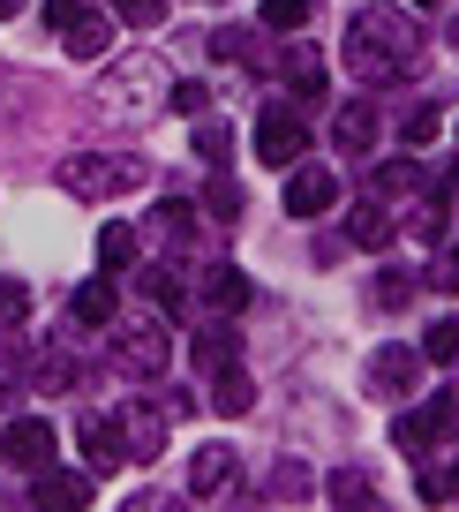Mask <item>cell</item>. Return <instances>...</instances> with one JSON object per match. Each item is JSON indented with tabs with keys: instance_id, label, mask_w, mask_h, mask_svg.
Here are the masks:
<instances>
[{
	"instance_id": "1",
	"label": "cell",
	"mask_w": 459,
	"mask_h": 512,
	"mask_svg": "<svg viewBox=\"0 0 459 512\" xmlns=\"http://www.w3.org/2000/svg\"><path fill=\"white\" fill-rule=\"evenodd\" d=\"M347 68L369 83L384 76H414L422 68V31H414V16H392V8H362L347 31Z\"/></svg>"
},
{
	"instance_id": "2",
	"label": "cell",
	"mask_w": 459,
	"mask_h": 512,
	"mask_svg": "<svg viewBox=\"0 0 459 512\" xmlns=\"http://www.w3.org/2000/svg\"><path fill=\"white\" fill-rule=\"evenodd\" d=\"M136 181H143L136 159H98V151H91V159L76 151V159L61 166V189L68 196H121V189H136Z\"/></svg>"
},
{
	"instance_id": "3",
	"label": "cell",
	"mask_w": 459,
	"mask_h": 512,
	"mask_svg": "<svg viewBox=\"0 0 459 512\" xmlns=\"http://www.w3.org/2000/svg\"><path fill=\"white\" fill-rule=\"evenodd\" d=\"M301 151H309L301 113L294 106H264V121H256V159H264V166H294Z\"/></svg>"
},
{
	"instance_id": "4",
	"label": "cell",
	"mask_w": 459,
	"mask_h": 512,
	"mask_svg": "<svg viewBox=\"0 0 459 512\" xmlns=\"http://www.w3.org/2000/svg\"><path fill=\"white\" fill-rule=\"evenodd\" d=\"M452 392H437V400H429V407H414V415H399L392 422V445L399 452H429V445H444V437H452Z\"/></svg>"
},
{
	"instance_id": "5",
	"label": "cell",
	"mask_w": 459,
	"mask_h": 512,
	"mask_svg": "<svg viewBox=\"0 0 459 512\" xmlns=\"http://www.w3.org/2000/svg\"><path fill=\"white\" fill-rule=\"evenodd\" d=\"M332 204H339L332 166H286V211H294V219H324Z\"/></svg>"
},
{
	"instance_id": "6",
	"label": "cell",
	"mask_w": 459,
	"mask_h": 512,
	"mask_svg": "<svg viewBox=\"0 0 459 512\" xmlns=\"http://www.w3.org/2000/svg\"><path fill=\"white\" fill-rule=\"evenodd\" d=\"M113 362H121V377H159V369L174 362V347H166L159 324H143V332H121V339H113Z\"/></svg>"
},
{
	"instance_id": "7",
	"label": "cell",
	"mask_w": 459,
	"mask_h": 512,
	"mask_svg": "<svg viewBox=\"0 0 459 512\" xmlns=\"http://www.w3.org/2000/svg\"><path fill=\"white\" fill-rule=\"evenodd\" d=\"M0 452H8V467H23V475H46L53 467V422H8V437H0Z\"/></svg>"
},
{
	"instance_id": "8",
	"label": "cell",
	"mask_w": 459,
	"mask_h": 512,
	"mask_svg": "<svg viewBox=\"0 0 459 512\" xmlns=\"http://www.w3.org/2000/svg\"><path fill=\"white\" fill-rule=\"evenodd\" d=\"M83 467L91 475H113V467L128 460V437H121V415H83Z\"/></svg>"
},
{
	"instance_id": "9",
	"label": "cell",
	"mask_w": 459,
	"mask_h": 512,
	"mask_svg": "<svg viewBox=\"0 0 459 512\" xmlns=\"http://www.w3.org/2000/svg\"><path fill=\"white\" fill-rule=\"evenodd\" d=\"M332 144L339 151H369L377 144V106H369V98H347V106L332 113Z\"/></svg>"
},
{
	"instance_id": "10",
	"label": "cell",
	"mask_w": 459,
	"mask_h": 512,
	"mask_svg": "<svg viewBox=\"0 0 459 512\" xmlns=\"http://www.w3.org/2000/svg\"><path fill=\"white\" fill-rule=\"evenodd\" d=\"M279 68H286V83L301 91V106H317V98H324V53L317 46H286Z\"/></svg>"
},
{
	"instance_id": "11",
	"label": "cell",
	"mask_w": 459,
	"mask_h": 512,
	"mask_svg": "<svg viewBox=\"0 0 459 512\" xmlns=\"http://www.w3.org/2000/svg\"><path fill=\"white\" fill-rule=\"evenodd\" d=\"M121 437H128V460H159L166 422L151 415V407H121Z\"/></svg>"
},
{
	"instance_id": "12",
	"label": "cell",
	"mask_w": 459,
	"mask_h": 512,
	"mask_svg": "<svg viewBox=\"0 0 459 512\" xmlns=\"http://www.w3.org/2000/svg\"><path fill=\"white\" fill-rule=\"evenodd\" d=\"M189 490H196V497L234 490V452H226V445H204V452H196V467H189Z\"/></svg>"
},
{
	"instance_id": "13",
	"label": "cell",
	"mask_w": 459,
	"mask_h": 512,
	"mask_svg": "<svg viewBox=\"0 0 459 512\" xmlns=\"http://www.w3.org/2000/svg\"><path fill=\"white\" fill-rule=\"evenodd\" d=\"M91 490H98V475H91V467H83V475H53V467H46V475H38V505H91Z\"/></svg>"
},
{
	"instance_id": "14",
	"label": "cell",
	"mask_w": 459,
	"mask_h": 512,
	"mask_svg": "<svg viewBox=\"0 0 459 512\" xmlns=\"http://www.w3.org/2000/svg\"><path fill=\"white\" fill-rule=\"evenodd\" d=\"M68 317H76L83 332H106V324H113V287H106V279L76 287V294H68Z\"/></svg>"
},
{
	"instance_id": "15",
	"label": "cell",
	"mask_w": 459,
	"mask_h": 512,
	"mask_svg": "<svg viewBox=\"0 0 459 512\" xmlns=\"http://www.w3.org/2000/svg\"><path fill=\"white\" fill-rule=\"evenodd\" d=\"M234 354H241V339L226 332V324H204V332H196V369L219 377V369H234Z\"/></svg>"
},
{
	"instance_id": "16",
	"label": "cell",
	"mask_w": 459,
	"mask_h": 512,
	"mask_svg": "<svg viewBox=\"0 0 459 512\" xmlns=\"http://www.w3.org/2000/svg\"><path fill=\"white\" fill-rule=\"evenodd\" d=\"M347 241H354V249H384V241H392V211H384V196L347 219Z\"/></svg>"
},
{
	"instance_id": "17",
	"label": "cell",
	"mask_w": 459,
	"mask_h": 512,
	"mask_svg": "<svg viewBox=\"0 0 459 512\" xmlns=\"http://www.w3.org/2000/svg\"><path fill=\"white\" fill-rule=\"evenodd\" d=\"M211 407H219V415H249V407H256V384L241 377V369H219V377H211Z\"/></svg>"
},
{
	"instance_id": "18",
	"label": "cell",
	"mask_w": 459,
	"mask_h": 512,
	"mask_svg": "<svg viewBox=\"0 0 459 512\" xmlns=\"http://www.w3.org/2000/svg\"><path fill=\"white\" fill-rule=\"evenodd\" d=\"M204 287H211V302H219L226 309V317H234V309H249V272H234V264H211V279H204Z\"/></svg>"
},
{
	"instance_id": "19",
	"label": "cell",
	"mask_w": 459,
	"mask_h": 512,
	"mask_svg": "<svg viewBox=\"0 0 459 512\" xmlns=\"http://www.w3.org/2000/svg\"><path fill=\"white\" fill-rule=\"evenodd\" d=\"M113 46V31H106V16H91V8H83L76 23H68V53H76V61H98V53Z\"/></svg>"
},
{
	"instance_id": "20",
	"label": "cell",
	"mask_w": 459,
	"mask_h": 512,
	"mask_svg": "<svg viewBox=\"0 0 459 512\" xmlns=\"http://www.w3.org/2000/svg\"><path fill=\"white\" fill-rule=\"evenodd\" d=\"M369 384H377V392H407V384H414V354L407 347H384L377 362H369Z\"/></svg>"
},
{
	"instance_id": "21",
	"label": "cell",
	"mask_w": 459,
	"mask_h": 512,
	"mask_svg": "<svg viewBox=\"0 0 459 512\" xmlns=\"http://www.w3.org/2000/svg\"><path fill=\"white\" fill-rule=\"evenodd\" d=\"M128 264H136V234H128V226H106V234H98V272H128Z\"/></svg>"
},
{
	"instance_id": "22",
	"label": "cell",
	"mask_w": 459,
	"mask_h": 512,
	"mask_svg": "<svg viewBox=\"0 0 459 512\" xmlns=\"http://www.w3.org/2000/svg\"><path fill=\"white\" fill-rule=\"evenodd\" d=\"M143 287H151V302H159L166 317H174V309L189 302V287H181V272H174V264H159V272H143Z\"/></svg>"
},
{
	"instance_id": "23",
	"label": "cell",
	"mask_w": 459,
	"mask_h": 512,
	"mask_svg": "<svg viewBox=\"0 0 459 512\" xmlns=\"http://www.w3.org/2000/svg\"><path fill=\"white\" fill-rule=\"evenodd\" d=\"M317 16V0H264V31H301Z\"/></svg>"
},
{
	"instance_id": "24",
	"label": "cell",
	"mask_w": 459,
	"mask_h": 512,
	"mask_svg": "<svg viewBox=\"0 0 459 512\" xmlns=\"http://www.w3.org/2000/svg\"><path fill=\"white\" fill-rule=\"evenodd\" d=\"M113 16H121L128 31H159V23H166V0H113Z\"/></svg>"
},
{
	"instance_id": "25",
	"label": "cell",
	"mask_w": 459,
	"mask_h": 512,
	"mask_svg": "<svg viewBox=\"0 0 459 512\" xmlns=\"http://www.w3.org/2000/svg\"><path fill=\"white\" fill-rule=\"evenodd\" d=\"M422 354H429V362H459V317H444V324H429V339H422Z\"/></svg>"
},
{
	"instance_id": "26",
	"label": "cell",
	"mask_w": 459,
	"mask_h": 512,
	"mask_svg": "<svg viewBox=\"0 0 459 512\" xmlns=\"http://www.w3.org/2000/svg\"><path fill=\"white\" fill-rule=\"evenodd\" d=\"M414 181H422V174H414V159H392V166H377V174H369V189H377V196H399V189H414Z\"/></svg>"
},
{
	"instance_id": "27",
	"label": "cell",
	"mask_w": 459,
	"mask_h": 512,
	"mask_svg": "<svg viewBox=\"0 0 459 512\" xmlns=\"http://www.w3.org/2000/svg\"><path fill=\"white\" fill-rule=\"evenodd\" d=\"M437 128H444V121H437V106H414V113H407V128H399V144L422 151V144H437Z\"/></svg>"
},
{
	"instance_id": "28",
	"label": "cell",
	"mask_w": 459,
	"mask_h": 512,
	"mask_svg": "<svg viewBox=\"0 0 459 512\" xmlns=\"http://www.w3.org/2000/svg\"><path fill=\"white\" fill-rule=\"evenodd\" d=\"M159 234H166V241H189V234H196V219H189V204H181V196H166V204H159Z\"/></svg>"
},
{
	"instance_id": "29",
	"label": "cell",
	"mask_w": 459,
	"mask_h": 512,
	"mask_svg": "<svg viewBox=\"0 0 459 512\" xmlns=\"http://www.w3.org/2000/svg\"><path fill=\"white\" fill-rule=\"evenodd\" d=\"M31 317V287L23 279H0V324H23Z\"/></svg>"
},
{
	"instance_id": "30",
	"label": "cell",
	"mask_w": 459,
	"mask_h": 512,
	"mask_svg": "<svg viewBox=\"0 0 459 512\" xmlns=\"http://www.w3.org/2000/svg\"><path fill=\"white\" fill-rule=\"evenodd\" d=\"M226 144H234V128H226V121H196V151H204L211 166L226 159Z\"/></svg>"
},
{
	"instance_id": "31",
	"label": "cell",
	"mask_w": 459,
	"mask_h": 512,
	"mask_svg": "<svg viewBox=\"0 0 459 512\" xmlns=\"http://www.w3.org/2000/svg\"><path fill=\"white\" fill-rule=\"evenodd\" d=\"M211 46H219V61H249V31H241V23H234V31H219V38H211Z\"/></svg>"
},
{
	"instance_id": "32",
	"label": "cell",
	"mask_w": 459,
	"mask_h": 512,
	"mask_svg": "<svg viewBox=\"0 0 459 512\" xmlns=\"http://www.w3.org/2000/svg\"><path fill=\"white\" fill-rule=\"evenodd\" d=\"M174 106H181V113H204L211 91H204V83H174Z\"/></svg>"
},
{
	"instance_id": "33",
	"label": "cell",
	"mask_w": 459,
	"mask_h": 512,
	"mask_svg": "<svg viewBox=\"0 0 459 512\" xmlns=\"http://www.w3.org/2000/svg\"><path fill=\"white\" fill-rule=\"evenodd\" d=\"M407 294H414V279H392V272L377 279V302H384V309H399V302H407Z\"/></svg>"
},
{
	"instance_id": "34",
	"label": "cell",
	"mask_w": 459,
	"mask_h": 512,
	"mask_svg": "<svg viewBox=\"0 0 459 512\" xmlns=\"http://www.w3.org/2000/svg\"><path fill=\"white\" fill-rule=\"evenodd\" d=\"M76 16H83V0H46V23H53V31H68Z\"/></svg>"
},
{
	"instance_id": "35",
	"label": "cell",
	"mask_w": 459,
	"mask_h": 512,
	"mask_svg": "<svg viewBox=\"0 0 459 512\" xmlns=\"http://www.w3.org/2000/svg\"><path fill=\"white\" fill-rule=\"evenodd\" d=\"M271 490H279V497H301V490H309V467H279V482H271Z\"/></svg>"
},
{
	"instance_id": "36",
	"label": "cell",
	"mask_w": 459,
	"mask_h": 512,
	"mask_svg": "<svg viewBox=\"0 0 459 512\" xmlns=\"http://www.w3.org/2000/svg\"><path fill=\"white\" fill-rule=\"evenodd\" d=\"M332 497H347V505H362V497H369V482H362V475H332Z\"/></svg>"
},
{
	"instance_id": "37",
	"label": "cell",
	"mask_w": 459,
	"mask_h": 512,
	"mask_svg": "<svg viewBox=\"0 0 459 512\" xmlns=\"http://www.w3.org/2000/svg\"><path fill=\"white\" fill-rule=\"evenodd\" d=\"M429 287H459V249H444V264L429 272Z\"/></svg>"
},
{
	"instance_id": "38",
	"label": "cell",
	"mask_w": 459,
	"mask_h": 512,
	"mask_svg": "<svg viewBox=\"0 0 459 512\" xmlns=\"http://www.w3.org/2000/svg\"><path fill=\"white\" fill-rule=\"evenodd\" d=\"M16 400V362H0V407Z\"/></svg>"
},
{
	"instance_id": "39",
	"label": "cell",
	"mask_w": 459,
	"mask_h": 512,
	"mask_svg": "<svg viewBox=\"0 0 459 512\" xmlns=\"http://www.w3.org/2000/svg\"><path fill=\"white\" fill-rule=\"evenodd\" d=\"M16 8H23V0H0V16H16Z\"/></svg>"
},
{
	"instance_id": "40",
	"label": "cell",
	"mask_w": 459,
	"mask_h": 512,
	"mask_svg": "<svg viewBox=\"0 0 459 512\" xmlns=\"http://www.w3.org/2000/svg\"><path fill=\"white\" fill-rule=\"evenodd\" d=\"M452 497H459V467H452Z\"/></svg>"
},
{
	"instance_id": "41",
	"label": "cell",
	"mask_w": 459,
	"mask_h": 512,
	"mask_svg": "<svg viewBox=\"0 0 459 512\" xmlns=\"http://www.w3.org/2000/svg\"><path fill=\"white\" fill-rule=\"evenodd\" d=\"M414 8H437V0H414Z\"/></svg>"
}]
</instances>
